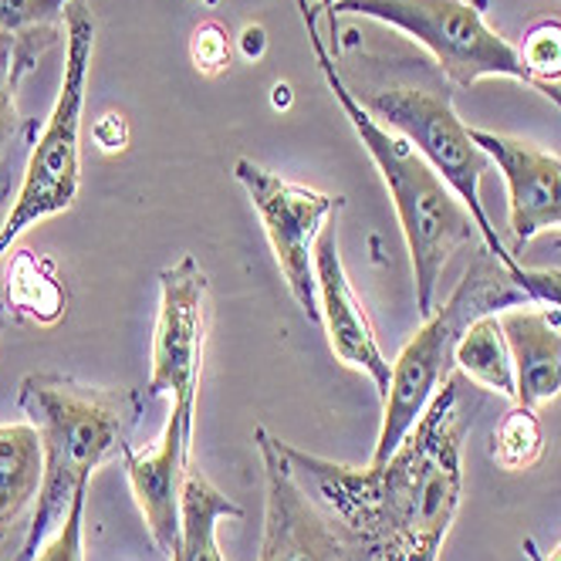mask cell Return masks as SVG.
<instances>
[{"label": "cell", "instance_id": "10", "mask_svg": "<svg viewBox=\"0 0 561 561\" xmlns=\"http://www.w3.org/2000/svg\"><path fill=\"white\" fill-rule=\"evenodd\" d=\"M264 470V538L257 561H355L342 528L295 477L280 439L254 426Z\"/></svg>", "mask_w": 561, "mask_h": 561}, {"label": "cell", "instance_id": "24", "mask_svg": "<svg viewBox=\"0 0 561 561\" xmlns=\"http://www.w3.org/2000/svg\"><path fill=\"white\" fill-rule=\"evenodd\" d=\"M514 277V285L520 291H528L531 301L548 305L554 311H561V271H548V267H525L517 264L514 271H507Z\"/></svg>", "mask_w": 561, "mask_h": 561}, {"label": "cell", "instance_id": "14", "mask_svg": "<svg viewBox=\"0 0 561 561\" xmlns=\"http://www.w3.org/2000/svg\"><path fill=\"white\" fill-rule=\"evenodd\" d=\"M514 363V403L538 410L561 392V311L548 305H520L501 311Z\"/></svg>", "mask_w": 561, "mask_h": 561}, {"label": "cell", "instance_id": "28", "mask_svg": "<svg viewBox=\"0 0 561 561\" xmlns=\"http://www.w3.org/2000/svg\"><path fill=\"white\" fill-rule=\"evenodd\" d=\"M4 322H8V308L0 305V332H4Z\"/></svg>", "mask_w": 561, "mask_h": 561}, {"label": "cell", "instance_id": "21", "mask_svg": "<svg viewBox=\"0 0 561 561\" xmlns=\"http://www.w3.org/2000/svg\"><path fill=\"white\" fill-rule=\"evenodd\" d=\"M85 501H89V484L75 491L65 520L48 535L34 561H85Z\"/></svg>", "mask_w": 561, "mask_h": 561}, {"label": "cell", "instance_id": "11", "mask_svg": "<svg viewBox=\"0 0 561 561\" xmlns=\"http://www.w3.org/2000/svg\"><path fill=\"white\" fill-rule=\"evenodd\" d=\"M314 285H318V322L325 325L329 345L339 355V363L363 373L376 386L379 399H386L392 363L376 339L373 318L363 298L355 295L352 280L345 274V264L339 254V237L332 224L314 240Z\"/></svg>", "mask_w": 561, "mask_h": 561}, {"label": "cell", "instance_id": "1", "mask_svg": "<svg viewBox=\"0 0 561 561\" xmlns=\"http://www.w3.org/2000/svg\"><path fill=\"white\" fill-rule=\"evenodd\" d=\"M460 379L436 389L389 460L348 467L280 439L301 488L329 511L355 561H439L463 501Z\"/></svg>", "mask_w": 561, "mask_h": 561}, {"label": "cell", "instance_id": "7", "mask_svg": "<svg viewBox=\"0 0 561 561\" xmlns=\"http://www.w3.org/2000/svg\"><path fill=\"white\" fill-rule=\"evenodd\" d=\"M355 99L363 102V108L373 118H379L392 133L403 136L426 163L447 180V186L470 210L484 248L507 271H514L520 261L504 248V240L497 237L484 204H480V180L491 170V159L473 142L470 126L457 115L450 89L399 82V85H382L373 92H355Z\"/></svg>", "mask_w": 561, "mask_h": 561}, {"label": "cell", "instance_id": "4", "mask_svg": "<svg viewBox=\"0 0 561 561\" xmlns=\"http://www.w3.org/2000/svg\"><path fill=\"white\" fill-rule=\"evenodd\" d=\"M531 305L528 291L514 285L507 267L491 254H477V261L463 271L450 298L423 314V325L413 332V339L399 348L389 392L382 399V426L369 463L389 460V454L403 444L407 433L416 426L423 410L436 389L454 376V352L463 332L477 322L480 314H501L507 308Z\"/></svg>", "mask_w": 561, "mask_h": 561}, {"label": "cell", "instance_id": "9", "mask_svg": "<svg viewBox=\"0 0 561 561\" xmlns=\"http://www.w3.org/2000/svg\"><path fill=\"white\" fill-rule=\"evenodd\" d=\"M237 183L248 190L251 204L261 217L274 261L285 274V285L301 311L318 322V285H314V240L342 207V196H329L277 176L254 159H237L233 163Z\"/></svg>", "mask_w": 561, "mask_h": 561}, {"label": "cell", "instance_id": "18", "mask_svg": "<svg viewBox=\"0 0 561 561\" xmlns=\"http://www.w3.org/2000/svg\"><path fill=\"white\" fill-rule=\"evenodd\" d=\"M541 454H545V430L538 410L514 403V410H507L491 433V460L507 473H520L535 467Z\"/></svg>", "mask_w": 561, "mask_h": 561}, {"label": "cell", "instance_id": "15", "mask_svg": "<svg viewBox=\"0 0 561 561\" xmlns=\"http://www.w3.org/2000/svg\"><path fill=\"white\" fill-rule=\"evenodd\" d=\"M45 484V450L34 423H0V545L34 511Z\"/></svg>", "mask_w": 561, "mask_h": 561}, {"label": "cell", "instance_id": "25", "mask_svg": "<svg viewBox=\"0 0 561 561\" xmlns=\"http://www.w3.org/2000/svg\"><path fill=\"white\" fill-rule=\"evenodd\" d=\"M95 142L105 149V152H123L126 142H129V126H126V118L123 115H115V112H105L95 129H92Z\"/></svg>", "mask_w": 561, "mask_h": 561}, {"label": "cell", "instance_id": "23", "mask_svg": "<svg viewBox=\"0 0 561 561\" xmlns=\"http://www.w3.org/2000/svg\"><path fill=\"white\" fill-rule=\"evenodd\" d=\"M190 55H193V65L204 75H220L230 65V34L214 21L199 24L193 31Z\"/></svg>", "mask_w": 561, "mask_h": 561}, {"label": "cell", "instance_id": "2", "mask_svg": "<svg viewBox=\"0 0 561 561\" xmlns=\"http://www.w3.org/2000/svg\"><path fill=\"white\" fill-rule=\"evenodd\" d=\"M18 410L42 433L45 484L31 511V525L14 561H34L48 535L61 525L75 491L92 473L123 457L142 416V392L102 389L58 373H31L18 386Z\"/></svg>", "mask_w": 561, "mask_h": 561}, {"label": "cell", "instance_id": "17", "mask_svg": "<svg viewBox=\"0 0 561 561\" xmlns=\"http://www.w3.org/2000/svg\"><path fill=\"white\" fill-rule=\"evenodd\" d=\"M454 369H460L477 386L514 399L517 382H514L507 335L501 329V314H480L463 332V339L457 342V352H454Z\"/></svg>", "mask_w": 561, "mask_h": 561}, {"label": "cell", "instance_id": "3", "mask_svg": "<svg viewBox=\"0 0 561 561\" xmlns=\"http://www.w3.org/2000/svg\"><path fill=\"white\" fill-rule=\"evenodd\" d=\"M301 21L308 31V45L314 51V61L325 75V85L335 95L342 115L348 118V126L355 129L358 142L369 152L376 163L389 199L399 217V230L407 237L410 261H413V295H416V311L430 314L436 308V288L444 277L450 257L473 240L477 224L470 210L460 204V196L447 186V180L439 176L426 159L392 129H386L379 118H373L363 102L355 99V92L345 85L342 71L335 68V58L329 45L318 34L314 11H308L305 0H298Z\"/></svg>", "mask_w": 561, "mask_h": 561}, {"label": "cell", "instance_id": "8", "mask_svg": "<svg viewBox=\"0 0 561 561\" xmlns=\"http://www.w3.org/2000/svg\"><path fill=\"white\" fill-rule=\"evenodd\" d=\"M210 325V280L193 254L159 274V311L149 352L146 399L170 396V410L196 423V396L204 376Z\"/></svg>", "mask_w": 561, "mask_h": 561}, {"label": "cell", "instance_id": "16", "mask_svg": "<svg viewBox=\"0 0 561 561\" xmlns=\"http://www.w3.org/2000/svg\"><path fill=\"white\" fill-rule=\"evenodd\" d=\"M244 517V507L233 504L227 494H220L204 470L190 467L183 484V528L180 545L170 561H227L217 545L220 520Z\"/></svg>", "mask_w": 561, "mask_h": 561}, {"label": "cell", "instance_id": "5", "mask_svg": "<svg viewBox=\"0 0 561 561\" xmlns=\"http://www.w3.org/2000/svg\"><path fill=\"white\" fill-rule=\"evenodd\" d=\"M95 51V21L82 0L65 8V71L55 108L27 156L21 190L0 227V261L18 240L48 217L71 210L82 186V112Z\"/></svg>", "mask_w": 561, "mask_h": 561}, {"label": "cell", "instance_id": "27", "mask_svg": "<svg viewBox=\"0 0 561 561\" xmlns=\"http://www.w3.org/2000/svg\"><path fill=\"white\" fill-rule=\"evenodd\" d=\"M525 548H528V554H531V558H535V561H561V545H558V548H554V551H551V554H538V551H535V545H531V541H525Z\"/></svg>", "mask_w": 561, "mask_h": 561}, {"label": "cell", "instance_id": "12", "mask_svg": "<svg viewBox=\"0 0 561 561\" xmlns=\"http://www.w3.org/2000/svg\"><path fill=\"white\" fill-rule=\"evenodd\" d=\"M196 423L183 413L170 410L167 426L149 450H126L123 467L129 477V488L136 507L146 520V531L152 545L173 558L183 528V484L190 473V450H193Z\"/></svg>", "mask_w": 561, "mask_h": 561}, {"label": "cell", "instance_id": "29", "mask_svg": "<svg viewBox=\"0 0 561 561\" xmlns=\"http://www.w3.org/2000/svg\"><path fill=\"white\" fill-rule=\"evenodd\" d=\"M199 4H217V0H199Z\"/></svg>", "mask_w": 561, "mask_h": 561}, {"label": "cell", "instance_id": "22", "mask_svg": "<svg viewBox=\"0 0 561 561\" xmlns=\"http://www.w3.org/2000/svg\"><path fill=\"white\" fill-rule=\"evenodd\" d=\"M24 65H27V58L14 45L0 42V159L8 156L14 136H18V126H21L14 89H18V75Z\"/></svg>", "mask_w": 561, "mask_h": 561}, {"label": "cell", "instance_id": "13", "mask_svg": "<svg viewBox=\"0 0 561 561\" xmlns=\"http://www.w3.org/2000/svg\"><path fill=\"white\" fill-rule=\"evenodd\" d=\"M470 136L507 183L514 257L538 233L561 230V159L517 136H497L488 129H470Z\"/></svg>", "mask_w": 561, "mask_h": 561}, {"label": "cell", "instance_id": "6", "mask_svg": "<svg viewBox=\"0 0 561 561\" xmlns=\"http://www.w3.org/2000/svg\"><path fill=\"white\" fill-rule=\"evenodd\" d=\"M339 14L373 18L403 31L433 55L439 75L457 89H473L484 78H511L561 112V89L535 78L517 45L497 34L467 0H335V21Z\"/></svg>", "mask_w": 561, "mask_h": 561}, {"label": "cell", "instance_id": "19", "mask_svg": "<svg viewBox=\"0 0 561 561\" xmlns=\"http://www.w3.org/2000/svg\"><path fill=\"white\" fill-rule=\"evenodd\" d=\"M68 4L71 0H0V42H14V48L31 61L34 37L65 21Z\"/></svg>", "mask_w": 561, "mask_h": 561}, {"label": "cell", "instance_id": "26", "mask_svg": "<svg viewBox=\"0 0 561 561\" xmlns=\"http://www.w3.org/2000/svg\"><path fill=\"white\" fill-rule=\"evenodd\" d=\"M318 4H322V11H325V18H329V31H332V45H329V51H332V55H342L339 21H335V0H318Z\"/></svg>", "mask_w": 561, "mask_h": 561}, {"label": "cell", "instance_id": "20", "mask_svg": "<svg viewBox=\"0 0 561 561\" xmlns=\"http://www.w3.org/2000/svg\"><path fill=\"white\" fill-rule=\"evenodd\" d=\"M528 71L548 85H558L561 78V21L541 18L525 31V42L517 45Z\"/></svg>", "mask_w": 561, "mask_h": 561}]
</instances>
